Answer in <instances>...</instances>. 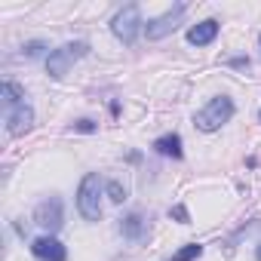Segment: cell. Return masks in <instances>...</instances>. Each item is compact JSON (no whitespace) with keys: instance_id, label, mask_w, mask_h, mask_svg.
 Here are the masks:
<instances>
[{"instance_id":"cell-1","label":"cell","mask_w":261,"mask_h":261,"mask_svg":"<svg viewBox=\"0 0 261 261\" xmlns=\"http://www.w3.org/2000/svg\"><path fill=\"white\" fill-rule=\"evenodd\" d=\"M233 111H237L233 98H227V95H215V98H209V101L194 114V126L200 129V133H215V129H221L224 123H230Z\"/></svg>"},{"instance_id":"cell-2","label":"cell","mask_w":261,"mask_h":261,"mask_svg":"<svg viewBox=\"0 0 261 261\" xmlns=\"http://www.w3.org/2000/svg\"><path fill=\"white\" fill-rule=\"evenodd\" d=\"M89 53V43L86 40H71V43H65V46H59V49H53L49 56H46V74L49 77H56V80H62L83 56Z\"/></svg>"},{"instance_id":"cell-3","label":"cell","mask_w":261,"mask_h":261,"mask_svg":"<svg viewBox=\"0 0 261 261\" xmlns=\"http://www.w3.org/2000/svg\"><path fill=\"white\" fill-rule=\"evenodd\" d=\"M77 212L86 221H98L101 218V178L95 172L83 175V181L77 188Z\"/></svg>"},{"instance_id":"cell-4","label":"cell","mask_w":261,"mask_h":261,"mask_svg":"<svg viewBox=\"0 0 261 261\" xmlns=\"http://www.w3.org/2000/svg\"><path fill=\"white\" fill-rule=\"evenodd\" d=\"M142 28H145V22H142V10H139V4L123 7V10L111 19V31H114V37H117L120 43H126V46H133V43L139 40Z\"/></svg>"},{"instance_id":"cell-5","label":"cell","mask_w":261,"mask_h":261,"mask_svg":"<svg viewBox=\"0 0 261 261\" xmlns=\"http://www.w3.org/2000/svg\"><path fill=\"white\" fill-rule=\"evenodd\" d=\"M185 13H188V7H185V4H175V7H172V10H166L163 16L151 19V22L145 25V34H148V40H163V37H169V34H172L178 25H181Z\"/></svg>"},{"instance_id":"cell-6","label":"cell","mask_w":261,"mask_h":261,"mask_svg":"<svg viewBox=\"0 0 261 261\" xmlns=\"http://www.w3.org/2000/svg\"><path fill=\"white\" fill-rule=\"evenodd\" d=\"M34 221L43 227V230H59L62 224H65V209H62V200L59 197H46V200H40L37 203V209H34Z\"/></svg>"},{"instance_id":"cell-7","label":"cell","mask_w":261,"mask_h":261,"mask_svg":"<svg viewBox=\"0 0 261 261\" xmlns=\"http://www.w3.org/2000/svg\"><path fill=\"white\" fill-rule=\"evenodd\" d=\"M31 255L37 261H68V249L53 233H43V237L31 240Z\"/></svg>"},{"instance_id":"cell-8","label":"cell","mask_w":261,"mask_h":261,"mask_svg":"<svg viewBox=\"0 0 261 261\" xmlns=\"http://www.w3.org/2000/svg\"><path fill=\"white\" fill-rule=\"evenodd\" d=\"M31 126H34V111H31V105H28V101H25V105L10 108V114H7V133H10L13 139H19V136L31 133Z\"/></svg>"},{"instance_id":"cell-9","label":"cell","mask_w":261,"mask_h":261,"mask_svg":"<svg viewBox=\"0 0 261 261\" xmlns=\"http://www.w3.org/2000/svg\"><path fill=\"white\" fill-rule=\"evenodd\" d=\"M120 233L126 240H133V243H142L148 237V218L142 212H129L123 221H120Z\"/></svg>"},{"instance_id":"cell-10","label":"cell","mask_w":261,"mask_h":261,"mask_svg":"<svg viewBox=\"0 0 261 261\" xmlns=\"http://www.w3.org/2000/svg\"><path fill=\"white\" fill-rule=\"evenodd\" d=\"M218 22L215 19H203V22H197L191 31H188V43L191 46H209L215 37H218Z\"/></svg>"},{"instance_id":"cell-11","label":"cell","mask_w":261,"mask_h":261,"mask_svg":"<svg viewBox=\"0 0 261 261\" xmlns=\"http://www.w3.org/2000/svg\"><path fill=\"white\" fill-rule=\"evenodd\" d=\"M154 151L163 154V157H172V160H181L185 157V148H181V136L178 133H166L154 142Z\"/></svg>"},{"instance_id":"cell-12","label":"cell","mask_w":261,"mask_h":261,"mask_svg":"<svg viewBox=\"0 0 261 261\" xmlns=\"http://www.w3.org/2000/svg\"><path fill=\"white\" fill-rule=\"evenodd\" d=\"M4 105L7 108H16V105H25V89L13 80H4Z\"/></svg>"},{"instance_id":"cell-13","label":"cell","mask_w":261,"mask_h":261,"mask_svg":"<svg viewBox=\"0 0 261 261\" xmlns=\"http://www.w3.org/2000/svg\"><path fill=\"white\" fill-rule=\"evenodd\" d=\"M203 255V246L200 243H188L185 249H178L175 255H172V261H194V258H200Z\"/></svg>"},{"instance_id":"cell-14","label":"cell","mask_w":261,"mask_h":261,"mask_svg":"<svg viewBox=\"0 0 261 261\" xmlns=\"http://www.w3.org/2000/svg\"><path fill=\"white\" fill-rule=\"evenodd\" d=\"M105 191H108V200H111V203H123V200H126V188H123L117 178H111V181L105 185Z\"/></svg>"},{"instance_id":"cell-15","label":"cell","mask_w":261,"mask_h":261,"mask_svg":"<svg viewBox=\"0 0 261 261\" xmlns=\"http://www.w3.org/2000/svg\"><path fill=\"white\" fill-rule=\"evenodd\" d=\"M71 133H98V123L95 120H77V123H71Z\"/></svg>"},{"instance_id":"cell-16","label":"cell","mask_w":261,"mask_h":261,"mask_svg":"<svg viewBox=\"0 0 261 261\" xmlns=\"http://www.w3.org/2000/svg\"><path fill=\"white\" fill-rule=\"evenodd\" d=\"M43 49H46V43H43V40H31V43H25V46H22V56H28V59H37Z\"/></svg>"},{"instance_id":"cell-17","label":"cell","mask_w":261,"mask_h":261,"mask_svg":"<svg viewBox=\"0 0 261 261\" xmlns=\"http://www.w3.org/2000/svg\"><path fill=\"white\" fill-rule=\"evenodd\" d=\"M169 215H172V218H178L181 224H191V215H188V209H185V206H172V209H169Z\"/></svg>"},{"instance_id":"cell-18","label":"cell","mask_w":261,"mask_h":261,"mask_svg":"<svg viewBox=\"0 0 261 261\" xmlns=\"http://www.w3.org/2000/svg\"><path fill=\"white\" fill-rule=\"evenodd\" d=\"M227 65H230V68H240V71H246V68H249V56H237V59H227Z\"/></svg>"},{"instance_id":"cell-19","label":"cell","mask_w":261,"mask_h":261,"mask_svg":"<svg viewBox=\"0 0 261 261\" xmlns=\"http://www.w3.org/2000/svg\"><path fill=\"white\" fill-rule=\"evenodd\" d=\"M255 258H258V261H261V243H258V246H255Z\"/></svg>"},{"instance_id":"cell-20","label":"cell","mask_w":261,"mask_h":261,"mask_svg":"<svg viewBox=\"0 0 261 261\" xmlns=\"http://www.w3.org/2000/svg\"><path fill=\"white\" fill-rule=\"evenodd\" d=\"M258 120H261V111H258Z\"/></svg>"},{"instance_id":"cell-21","label":"cell","mask_w":261,"mask_h":261,"mask_svg":"<svg viewBox=\"0 0 261 261\" xmlns=\"http://www.w3.org/2000/svg\"><path fill=\"white\" fill-rule=\"evenodd\" d=\"M258 43H261V37H258Z\"/></svg>"}]
</instances>
